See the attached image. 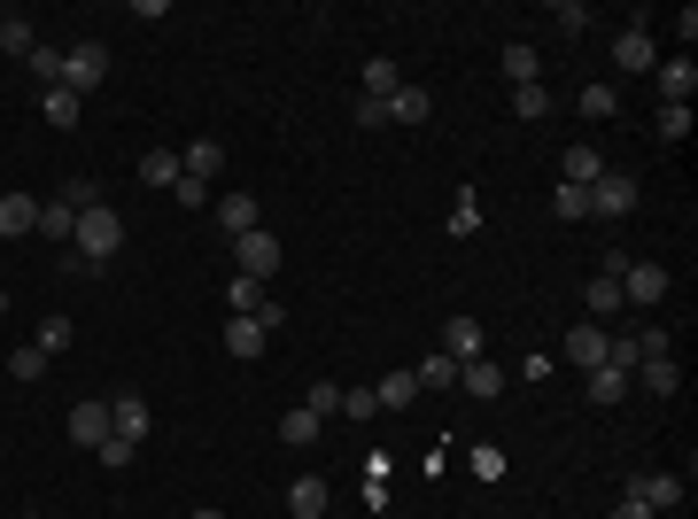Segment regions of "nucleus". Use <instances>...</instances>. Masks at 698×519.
I'll return each mask as SVG.
<instances>
[{"label": "nucleus", "mask_w": 698, "mask_h": 519, "mask_svg": "<svg viewBox=\"0 0 698 519\" xmlns=\"http://www.w3.org/2000/svg\"><path fill=\"white\" fill-rule=\"evenodd\" d=\"M551 16H559V32H567V39H574V32H590V9H582V0H559Z\"/></svg>", "instance_id": "nucleus-43"}, {"label": "nucleus", "mask_w": 698, "mask_h": 519, "mask_svg": "<svg viewBox=\"0 0 698 519\" xmlns=\"http://www.w3.org/2000/svg\"><path fill=\"white\" fill-rule=\"evenodd\" d=\"M16 519H47V511H16Z\"/></svg>", "instance_id": "nucleus-52"}, {"label": "nucleus", "mask_w": 698, "mask_h": 519, "mask_svg": "<svg viewBox=\"0 0 698 519\" xmlns=\"http://www.w3.org/2000/svg\"><path fill=\"white\" fill-rule=\"evenodd\" d=\"M396 85H404V70H396V55H373V62H365V94H373V102H388V94H396Z\"/></svg>", "instance_id": "nucleus-30"}, {"label": "nucleus", "mask_w": 698, "mask_h": 519, "mask_svg": "<svg viewBox=\"0 0 698 519\" xmlns=\"http://www.w3.org/2000/svg\"><path fill=\"white\" fill-rule=\"evenodd\" d=\"M47 125L70 132V125H78V94H62V85H55V94H47Z\"/></svg>", "instance_id": "nucleus-39"}, {"label": "nucleus", "mask_w": 698, "mask_h": 519, "mask_svg": "<svg viewBox=\"0 0 698 519\" xmlns=\"http://www.w3.org/2000/svg\"><path fill=\"white\" fill-rule=\"evenodd\" d=\"M373 403H381V411H411V403H419V380H411V373H388V380L373 388Z\"/></svg>", "instance_id": "nucleus-26"}, {"label": "nucleus", "mask_w": 698, "mask_h": 519, "mask_svg": "<svg viewBox=\"0 0 698 519\" xmlns=\"http://www.w3.org/2000/svg\"><path fill=\"white\" fill-rule=\"evenodd\" d=\"M597 179H605V155H597V148H567L559 187H597Z\"/></svg>", "instance_id": "nucleus-18"}, {"label": "nucleus", "mask_w": 698, "mask_h": 519, "mask_svg": "<svg viewBox=\"0 0 698 519\" xmlns=\"http://www.w3.org/2000/svg\"><path fill=\"white\" fill-rule=\"evenodd\" d=\"M582 117H590V125L621 117V94H614V85H582Z\"/></svg>", "instance_id": "nucleus-33"}, {"label": "nucleus", "mask_w": 698, "mask_h": 519, "mask_svg": "<svg viewBox=\"0 0 698 519\" xmlns=\"http://www.w3.org/2000/svg\"><path fill=\"white\" fill-rule=\"evenodd\" d=\"M614 519H660V511H652V504H637V496H621V504H614Z\"/></svg>", "instance_id": "nucleus-49"}, {"label": "nucleus", "mask_w": 698, "mask_h": 519, "mask_svg": "<svg viewBox=\"0 0 698 519\" xmlns=\"http://www.w3.org/2000/svg\"><path fill=\"white\" fill-rule=\"evenodd\" d=\"M117 248H125V217H117L109 202L78 210V233H70V272H102Z\"/></svg>", "instance_id": "nucleus-1"}, {"label": "nucleus", "mask_w": 698, "mask_h": 519, "mask_svg": "<svg viewBox=\"0 0 698 519\" xmlns=\"http://www.w3.org/2000/svg\"><path fill=\"white\" fill-rule=\"evenodd\" d=\"M481 341H489V333H481V318H466V310H458V318L443 326V357L474 365V357H481Z\"/></svg>", "instance_id": "nucleus-12"}, {"label": "nucleus", "mask_w": 698, "mask_h": 519, "mask_svg": "<svg viewBox=\"0 0 698 519\" xmlns=\"http://www.w3.org/2000/svg\"><path fill=\"white\" fill-rule=\"evenodd\" d=\"M248 318H256V326H265V333H280V326H288V303H272V295H265V303H256Z\"/></svg>", "instance_id": "nucleus-46"}, {"label": "nucleus", "mask_w": 698, "mask_h": 519, "mask_svg": "<svg viewBox=\"0 0 698 519\" xmlns=\"http://www.w3.org/2000/svg\"><path fill=\"white\" fill-rule=\"evenodd\" d=\"M39 233V202L32 194H0V240H24Z\"/></svg>", "instance_id": "nucleus-15"}, {"label": "nucleus", "mask_w": 698, "mask_h": 519, "mask_svg": "<svg viewBox=\"0 0 698 519\" xmlns=\"http://www.w3.org/2000/svg\"><path fill=\"white\" fill-rule=\"evenodd\" d=\"M660 140H690V109H660Z\"/></svg>", "instance_id": "nucleus-47"}, {"label": "nucleus", "mask_w": 698, "mask_h": 519, "mask_svg": "<svg viewBox=\"0 0 698 519\" xmlns=\"http://www.w3.org/2000/svg\"><path fill=\"white\" fill-rule=\"evenodd\" d=\"M614 62H621V70H644V78H652V62H660V47H652V16H637V24L614 39Z\"/></svg>", "instance_id": "nucleus-9"}, {"label": "nucleus", "mask_w": 698, "mask_h": 519, "mask_svg": "<svg viewBox=\"0 0 698 519\" xmlns=\"http://www.w3.org/2000/svg\"><path fill=\"white\" fill-rule=\"evenodd\" d=\"M497 62H504V78H512V85H536V70H544V62H536V47H528V39H512V47H504V55H497Z\"/></svg>", "instance_id": "nucleus-27"}, {"label": "nucleus", "mask_w": 698, "mask_h": 519, "mask_svg": "<svg viewBox=\"0 0 698 519\" xmlns=\"http://www.w3.org/2000/svg\"><path fill=\"white\" fill-rule=\"evenodd\" d=\"M140 187H179V148H148L140 155Z\"/></svg>", "instance_id": "nucleus-23"}, {"label": "nucleus", "mask_w": 698, "mask_h": 519, "mask_svg": "<svg viewBox=\"0 0 698 519\" xmlns=\"http://www.w3.org/2000/svg\"><path fill=\"white\" fill-rule=\"evenodd\" d=\"M47 365H55V357L39 350V341H24V350H9V380H24V388H32V380H47Z\"/></svg>", "instance_id": "nucleus-24"}, {"label": "nucleus", "mask_w": 698, "mask_h": 519, "mask_svg": "<svg viewBox=\"0 0 698 519\" xmlns=\"http://www.w3.org/2000/svg\"><path fill=\"white\" fill-rule=\"evenodd\" d=\"M0 318H9V287H0Z\"/></svg>", "instance_id": "nucleus-51"}, {"label": "nucleus", "mask_w": 698, "mask_h": 519, "mask_svg": "<svg viewBox=\"0 0 698 519\" xmlns=\"http://www.w3.org/2000/svg\"><path fill=\"white\" fill-rule=\"evenodd\" d=\"M621 303H637V310H660V303H667V264H652V256L621 264Z\"/></svg>", "instance_id": "nucleus-3"}, {"label": "nucleus", "mask_w": 698, "mask_h": 519, "mask_svg": "<svg viewBox=\"0 0 698 519\" xmlns=\"http://www.w3.org/2000/svg\"><path fill=\"white\" fill-rule=\"evenodd\" d=\"M225 303H233V318H248L256 303H265V280H248V272H233V280H225Z\"/></svg>", "instance_id": "nucleus-32"}, {"label": "nucleus", "mask_w": 698, "mask_h": 519, "mask_svg": "<svg viewBox=\"0 0 698 519\" xmlns=\"http://www.w3.org/2000/svg\"><path fill=\"white\" fill-rule=\"evenodd\" d=\"M690 85H698V62H690V55L652 62V94H660V109H690Z\"/></svg>", "instance_id": "nucleus-4"}, {"label": "nucleus", "mask_w": 698, "mask_h": 519, "mask_svg": "<svg viewBox=\"0 0 698 519\" xmlns=\"http://www.w3.org/2000/svg\"><path fill=\"white\" fill-rule=\"evenodd\" d=\"M288 511H295V519H326V481H318V473L288 481Z\"/></svg>", "instance_id": "nucleus-21"}, {"label": "nucleus", "mask_w": 698, "mask_h": 519, "mask_svg": "<svg viewBox=\"0 0 698 519\" xmlns=\"http://www.w3.org/2000/svg\"><path fill=\"white\" fill-rule=\"evenodd\" d=\"M109 78V47L102 39H78V47H62V94H94V85Z\"/></svg>", "instance_id": "nucleus-2"}, {"label": "nucleus", "mask_w": 698, "mask_h": 519, "mask_svg": "<svg viewBox=\"0 0 698 519\" xmlns=\"http://www.w3.org/2000/svg\"><path fill=\"white\" fill-rule=\"evenodd\" d=\"M179 170H187V179H202V187H210L218 170H225V140H187V148H179Z\"/></svg>", "instance_id": "nucleus-13"}, {"label": "nucleus", "mask_w": 698, "mask_h": 519, "mask_svg": "<svg viewBox=\"0 0 698 519\" xmlns=\"http://www.w3.org/2000/svg\"><path fill=\"white\" fill-rule=\"evenodd\" d=\"M0 47H9V55H32L39 39H32V16L24 9H0Z\"/></svg>", "instance_id": "nucleus-29"}, {"label": "nucleus", "mask_w": 698, "mask_h": 519, "mask_svg": "<svg viewBox=\"0 0 698 519\" xmlns=\"http://www.w3.org/2000/svg\"><path fill=\"white\" fill-rule=\"evenodd\" d=\"M427 117H434L427 85H396V94H388V125H427Z\"/></svg>", "instance_id": "nucleus-16"}, {"label": "nucleus", "mask_w": 698, "mask_h": 519, "mask_svg": "<svg viewBox=\"0 0 698 519\" xmlns=\"http://www.w3.org/2000/svg\"><path fill=\"white\" fill-rule=\"evenodd\" d=\"M629 496L652 504V511H675V504H683V481H675V473H629Z\"/></svg>", "instance_id": "nucleus-11"}, {"label": "nucleus", "mask_w": 698, "mask_h": 519, "mask_svg": "<svg viewBox=\"0 0 698 519\" xmlns=\"http://www.w3.org/2000/svg\"><path fill=\"white\" fill-rule=\"evenodd\" d=\"M411 380H419V396H443V388H458V357H443V350H427V357L411 365Z\"/></svg>", "instance_id": "nucleus-14"}, {"label": "nucleus", "mask_w": 698, "mask_h": 519, "mask_svg": "<svg viewBox=\"0 0 698 519\" xmlns=\"http://www.w3.org/2000/svg\"><path fill=\"white\" fill-rule=\"evenodd\" d=\"M233 256H241V272H248V280H272V272H280V233L256 225V233L233 240Z\"/></svg>", "instance_id": "nucleus-6"}, {"label": "nucleus", "mask_w": 698, "mask_h": 519, "mask_svg": "<svg viewBox=\"0 0 698 519\" xmlns=\"http://www.w3.org/2000/svg\"><path fill=\"white\" fill-rule=\"evenodd\" d=\"M512 109L528 117V125H536V117H551V85H512Z\"/></svg>", "instance_id": "nucleus-35"}, {"label": "nucleus", "mask_w": 698, "mask_h": 519, "mask_svg": "<svg viewBox=\"0 0 698 519\" xmlns=\"http://www.w3.org/2000/svg\"><path fill=\"white\" fill-rule=\"evenodd\" d=\"M265 341H272V333H265V326H256V318H233V326H225V357H241V365H256V357H265Z\"/></svg>", "instance_id": "nucleus-17"}, {"label": "nucleus", "mask_w": 698, "mask_h": 519, "mask_svg": "<svg viewBox=\"0 0 698 519\" xmlns=\"http://www.w3.org/2000/svg\"><path fill=\"white\" fill-rule=\"evenodd\" d=\"M567 365H582V373L605 365V326H574V333H567Z\"/></svg>", "instance_id": "nucleus-19"}, {"label": "nucleus", "mask_w": 698, "mask_h": 519, "mask_svg": "<svg viewBox=\"0 0 698 519\" xmlns=\"http://www.w3.org/2000/svg\"><path fill=\"white\" fill-rule=\"evenodd\" d=\"M210 210H218V233H225V240H241V233H256V225H265V210H256L248 194H218Z\"/></svg>", "instance_id": "nucleus-10"}, {"label": "nucleus", "mask_w": 698, "mask_h": 519, "mask_svg": "<svg viewBox=\"0 0 698 519\" xmlns=\"http://www.w3.org/2000/svg\"><path fill=\"white\" fill-rule=\"evenodd\" d=\"M629 380H644V396H675V388H683V365H675V357H644Z\"/></svg>", "instance_id": "nucleus-20"}, {"label": "nucleus", "mask_w": 698, "mask_h": 519, "mask_svg": "<svg viewBox=\"0 0 698 519\" xmlns=\"http://www.w3.org/2000/svg\"><path fill=\"white\" fill-rule=\"evenodd\" d=\"M55 202H62V210H94V202H102V187H94V179H70Z\"/></svg>", "instance_id": "nucleus-41"}, {"label": "nucleus", "mask_w": 698, "mask_h": 519, "mask_svg": "<svg viewBox=\"0 0 698 519\" xmlns=\"http://www.w3.org/2000/svg\"><path fill=\"white\" fill-rule=\"evenodd\" d=\"M358 125H373V132H381V125H388V102H373V94H358Z\"/></svg>", "instance_id": "nucleus-48"}, {"label": "nucleus", "mask_w": 698, "mask_h": 519, "mask_svg": "<svg viewBox=\"0 0 698 519\" xmlns=\"http://www.w3.org/2000/svg\"><path fill=\"white\" fill-rule=\"evenodd\" d=\"M94 458H102V465H132V458H140V443H125V435H109V443H102Z\"/></svg>", "instance_id": "nucleus-45"}, {"label": "nucleus", "mask_w": 698, "mask_h": 519, "mask_svg": "<svg viewBox=\"0 0 698 519\" xmlns=\"http://www.w3.org/2000/svg\"><path fill=\"white\" fill-rule=\"evenodd\" d=\"M551 210H559V217H590V187H559Z\"/></svg>", "instance_id": "nucleus-42"}, {"label": "nucleus", "mask_w": 698, "mask_h": 519, "mask_svg": "<svg viewBox=\"0 0 698 519\" xmlns=\"http://www.w3.org/2000/svg\"><path fill=\"white\" fill-rule=\"evenodd\" d=\"M637 210V179L629 170H605V179L590 187V217H629Z\"/></svg>", "instance_id": "nucleus-8"}, {"label": "nucleus", "mask_w": 698, "mask_h": 519, "mask_svg": "<svg viewBox=\"0 0 698 519\" xmlns=\"http://www.w3.org/2000/svg\"><path fill=\"white\" fill-rule=\"evenodd\" d=\"M70 443H78V450H102V443H109V396L70 403Z\"/></svg>", "instance_id": "nucleus-7"}, {"label": "nucleus", "mask_w": 698, "mask_h": 519, "mask_svg": "<svg viewBox=\"0 0 698 519\" xmlns=\"http://www.w3.org/2000/svg\"><path fill=\"white\" fill-rule=\"evenodd\" d=\"M109 435H125V443H148L155 435V411H148V396H109Z\"/></svg>", "instance_id": "nucleus-5"}, {"label": "nucleus", "mask_w": 698, "mask_h": 519, "mask_svg": "<svg viewBox=\"0 0 698 519\" xmlns=\"http://www.w3.org/2000/svg\"><path fill=\"white\" fill-rule=\"evenodd\" d=\"M474 225H481V194L458 187V202H451V233H474Z\"/></svg>", "instance_id": "nucleus-37"}, {"label": "nucleus", "mask_w": 698, "mask_h": 519, "mask_svg": "<svg viewBox=\"0 0 698 519\" xmlns=\"http://www.w3.org/2000/svg\"><path fill=\"white\" fill-rule=\"evenodd\" d=\"M195 519H225V511H210V504H202V511H195Z\"/></svg>", "instance_id": "nucleus-50"}, {"label": "nucleus", "mask_w": 698, "mask_h": 519, "mask_svg": "<svg viewBox=\"0 0 698 519\" xmlns=\"http://www.w3.org/2000/svg\"><path fill=\"white\" fill-rule=\"evenodd\" d=\"M582 303H590V326H597V318H614V310H621V272H597V280L582 287Z\"/></svg>", "instance_id": "nucleus-22"}, {"label": "nucleus", "mask_w": 698, "mask_h": 519, "mask_svg": "<svg viewBox=\"0 0 698 519\" xmlns=\"http://www.w3.org/2000/svg\"><path fill=\"white\" fill-rule=\"evenodd\" d=\"M70 333H78L70 318H39V350H47V357H62V350H70Z\"/></svg>", "instance_id": "nucleus-38"}, {"label": "nucleus", "mask_w": 698, "mask_h": 519, "mask_svg": "<svg viewBox=\"0 0 698 519\" xmlns=\"http://www.w3.org/2000/svg\"><path fill=\"white\" fill-rule=\"evenodd\" d=\"M458 388H466V396H504V373H497L489 357H474V365H458Z\"/></svg>", "instance_id": "nucleus-25"}, {"label": "nucleus", "mask_w": 698, "mask_h": 519, "mask_svg": "<svg viewBox=\"0 0 698 519\" xmlns=\"http://www.w3.org/2000/svg\"><path fill=\"white\" fill-rule=\"evenodd\" d=\"M318 426H326V418H311V411L295 403V411L280 418V443H288V450H311V443H318Z\"/></svg>", "instance_id": "nucleus-28"}, {"label": "nucleus", "mask_w": 698, "mask_h": 519, "mask_svg": "<svg viewBox=\"0 0 698 519\" xmlns=\"http://www.w3.org/2000/svg\"><path fill=\"white\" fill-rule=\"evenodd\" d=\"M24 62H32V78L47 85V94H55V85H62V47H32Z\"/></svg>", "instance_id": "nucleus-36"}, {"label": "nucleus", "mask_w": 698, "mask_h": 519, "mask_svg": "<svg viewBox=\"0 0 698 519\" xmlns=\"http://www.w3.org/2000/svg\"><path fill=\"white\" fill-rule=\"evenodd\" d=\"M171 194H179V210H210V187L187 179V170H179V187H171Z\"/></svg>", "instance_id": "nucleus-44"}, {"label": "nucleus", "mask_w": 698, "mask_h": 519, "mask_svg": "<svg viewBox=\"0 0 698 519\" xmlns=\"http://www.w3.org/2000/svg\"><path fill=\"white\" fill-rule=\"evenodd\" d=\"M621 396H629V373H614V365L590 373V403H621Z\"/></svg>", "instance_id": "nucleus-34"}, {"label": "nucleus", "mask_w": 698, "mask_h": 519, "mask_svg": "<svg viewBox=\"0 0 698 519\" xmlns=\"http://www.w3.org/2000/svg\"><path fill=\"white\" fill-rule=\"evenodd\" d=\"M70 233H78V210H62V202H39V240H55V248H62Z\"/></svg>", "instance_id": "nucleus-31"}, {"label": "nucleus", "mask_w": 698, "mask_h": 519, "mask_svg": "<svg viewBox=\"0 0 698 519\" xmlns=\"http://www.w3.org/2000/svg\"><path fill=\"white\" fill-rule=\"evenodd\" d=\"M303 411H311V418H334V411H341V388H334V380H311V403H303Z\"/></svg>", "instance_id": "nucleus-40"}]
</instances>
